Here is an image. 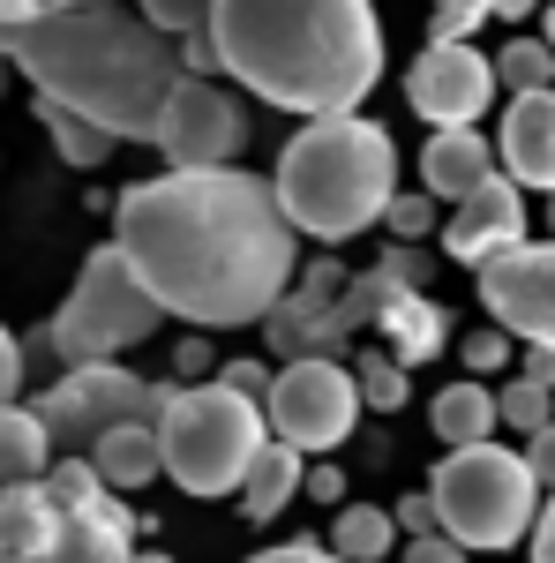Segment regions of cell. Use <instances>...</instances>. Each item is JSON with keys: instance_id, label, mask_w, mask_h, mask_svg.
Returning a JSON list of instances; mask_svg holds the SVG:
<instances>
[{"instance_id": "1", "label": "cell", "mask_w": 555, "mask_h": 563, "mask_svg": "<svg viewBox=\"0 0 555 563\" xmlns=\"http://www.w3.org/2000/svg\"><path fill=\"white\" fill-rule=\"evenodd\" d=\"M113 241L151 286V301L188 331L270 323L293 294L300 233L278 188L248 166L225 174H151L113 196Z\"/></svg>"}, {"instance_id": "2", "label": "cell", "mask_w": 555, "mask_h": 563, "mask_svg": "<svg viewBox=\"0 0 555 563\" xmlns=\"http://www.w3.org/2000/svg\"><path fill=\"white\" fill-rule=\"evenodd\" d=\"M211 45L248 98L300 121L360 113V98L384 84L376 0H218Z\"/></svg>"}, {"instance_id": "3", "label": "cell", "mask_w": 555, "mask_h": 563, "mask_svg": "<svg viewBox=\"0 0 555 563\" xmlns=\"http://www.w3.org/2000/svg\"><path fill=\"white\" fill-rule=\"evenodd\" d=\"M0 60L31 76L38 98L98 121L113 143H158L166 98L180 90V53L121 0H76L45 23L0 31Z\"/></svg>"}, {"instance_id": "4", "label": "cell", "mask_w": 555, "mask_h": 563, "mask_svg": "<svg viewBox=\"0 0 555 563\" xmlns=\"http://www.w3.org/2000/svg\"><path fill=\"white\" fill-rule=\"evenodd\" d=\"M278 211L293 218L308 241H360L368 225H384L398 203V143L368 113L338 121H300L278 151Z\"/></svg>"}, {"instance_id": "5", "label": "cell", "mask_w": 555, "mask_h": 563, "mask_svg": "<svg viewBox=\"0 0 555 563\" xmlns=\"http://www.w3.org/2000/svg\"><path fill=\"white\" fill-rule=\"evenodd\" d=\"M270 443L263 406L233 398L218 384H173L166 413H158V451H166V481L188 496H241L248 466Z\"/></svg>"}, {"instance_id": "6", "label": "cell", "mask_w": 555, "mask_h": 563, "mask_svg": "<svg viewBox=\"0 0 555 563\" xmlns=\"http://www.w3.org/2000/svg\"><path fill=\"white\" fill-rule=\"evenodd\" d=\"M428 496H435V519L443 533L458 541V549H480V556H496V549H518V541H533V526H541V481L525 466V451H503V443H473V451H451L435 481H428Z\"/></svg>"}, {"instance_id": "7", "label": "cell", "mask_w": 555, "mask_h": 563, "mask_svg": "<svg viewBox=\"0 0 555 563\" xmlns=\"http://www.w3.org/2000/svg\"><path fill=\"white\" fill-rule=\"evenodd\" d=\"M158 323H166V308L151 301V286L135 278V263L121 256V241H106V249L84 256L68 301L53 308L45 346H53L60 368H90V361H121L129 346H143Z\"/></svg>"}, {"instance_id": "8", "label": "cell", "mask_w": 555, "mask_h": 563, "mask_svg": "<svg viewBox=\"0 0 555 563\" xmlns=\"http://www.w3.org/2000/svg\"><path fill=\"white\" fill-rule=\"evenodd\" d=\"M166 398H173V384H143L121 361H90V368H60V384L38 390V421L53 435V451L90 459L106 435L129 429V421H151L158 429Z\"/></svg>"}, {"instance_id": "9", "label": "cell", "mask_w": 555, "mask_h": 563, "mask_svg": "<svg viewBox=\"0 0 555 563\" xmlns=\"http://www.w3.org/2000/svg\"><path fill=\"white\" fill-rule=\"evenodd\" d=\"M270 435L300 451V459H331L353 421H360V376L353 361H286L278 384H270V406H263Z\"/></svg>"}, {"instance_id": "10", "label": "cell", "mask_w": 555, "mask_h": 563, "mask_svg": "<svg viewBox=\"0 0 555 563\" xmlns=\"http://www.w3.org/2000/svg\"><path fill=\"white\" fill-rule=\"evenodd\" d=\"M158 151H166L173 174H225V166H241V151H248L241 98L203 84V76H180V90L166 98V121H158Z\"/></svg>"}, {"instance_id": "11", "label": "cell", "mask_w": 555, "mask_h": 563, "mask_svg": "<svg viewBox=\"0 0 555 563\" xmlns=\"http://www.w3.org/2000/svg\"><path fill=\"white\" fill-rule=\"evenodd\" d=\"M496 60L480 53V45H421V60L406 68V106L421 113L428 129H473L488 106H496Z\"/></svg>"}, {"instance_id": "12", "label": "cell", "mask_w": 555, "mask_h": 563, "mask_svg": "<svg viewBox=\"0 0 555 563\" xmlns=\"http://www.w3.org/2000/svg\"><path fill=\"white\" fill-rule=\"evenodd\" d=\"M473 278H480V308H488L496 331L555 353V241H525Z\"/></svg>"}, {"instance_id": "13", "label": "cell", "mask_w": 555, "mask_h": 563, "mask_svg": "<svg viewBox=\"0 0 555 563\" xmlns=\"http://www.w3.org/2000/svg\"><path fill=\"white\" fill-rule=\"evenodd\" d=\"M511 249H525V188L511 174H496L480 196H466L458 211L443 218V256L466 263V271H488Z\"/></svg>"}, {"instance_id": "14", "label": "cell", "mask_w": 555, "mask_h": 563, "mask_svg": "<svg viewBox=\"0 0 555 563\" xmlns=\"http://www.w3.org/2000/svg\"><path fill=\"white\" fill-rule=\"evenodd\" d=\"M135 533H143V519L106 488L76 511H60V533H53L45 563H135Z\"/></svg>"}, {"instance_id": "15", "label": "cell", "mask_w": 555, "mask_h": 563, "mask_svg": "<svg viewBox=\"0 0 555 563\" xmlns=\"http://www.w3.org/2000/svg\"><path fill=\"white\" fill-rule=\"evenodd\" d=\"M496 158H503V174H511L518 188L555 196V90H533V98H511V106H503Z\"/></svg>"}, {"instance_id": "16", "label": "cell", "mask_w": 555, "mask_h": 563, "mask_svg": "<svg viewBox=\"0 0 555 563\" xmlns=\"http://www.w3.org/2000/svg\"><path fill=\"white\" fill-rule=\"evenodd\" d=\"M496 174H503V158L488 151L480 129H443V135L421 143V188L435 203H466V196H480Z\"/></svg>"}, {"instance_id": "17", "label": "cell", "mask_w": 555, "mask_h": 563, "mask_svg": "<svg viewBox=\"0 0 555 563\" xmlns=\"http://www.w3.org/2000/svg\"><path fill=\"white\" fill-rule=\"evenodd\" d=\"M428 429L443 435L451 451L496 443V429H503V406H496L488 376H458V384H443V390H435V398H428Z\"/></svg>"}, {"instance_id": "18", "label": "cell", "mask_w": 555, "mask_h": 563, "mask_svg": "<svg viewBox=\"0 0 555 563\" xmlns=\"http://www.w3.org/2000/svg\"><path fill=\"white\" fill-rule=\"evenodd\" d=\"M376 331H384V353H398L406 368H421V361H435L443 353V339H451V316L428 301V294H413V286H390L384 316H376Z\"/></svg>"}, {"instance_id": "19", "label": "cell", "mask_w": 555, "mask_h": 563, "mask_svg": "<svg viewBox=\"0 0 555 563\" xmlns=\"http://www.w3.org/2000/svg\"><path fill=\"white\" fill-rule=\"evenodd\" d=\"M300 488H308V459H300V451H286V443L270 435V443H263V459L248 466V481H241V519H248V526H270L300 496Z\"/></svg>"}, {"instance_id": "20", "label": "cell", "mask_w": 555, "mask_h": 563, "mask_svg": "<svg viewBox=\"0 0 555 563\" xmlns=\"http://www.w3.org/2000/svg\"><path fill=\"white\" fill-rule=\"evenodd\" d=\"M90 466H98V481L121 496V488H151V481L166 474V451H158V429L151 421H129V429H113L98 451H90Z\"/></svg>"}, {"instance_id": "21", "label": "cell", "mask_w": 555, "mask_h": 563, "mask_svg": "<svg viewBox=\"0 0 555 563\" xmlns=\"http://www.w3.org/2000/svg\"><path fill=\"white\" fill-rule=\"evenodd\" d=\"M45 474H53V435H45L38 406H0V488Z\"/></svg>"}, {"instance_id": "22", "label": "cell", "mask_w": 555, "mask_h": 563, "mask_svg": "<svg viewBox=\"0 0 555 563\" xmlns=\"http://www.w3.org/2000/svg\"><path fill=\"white\" fill-rule=\"evenodd\" d=\"M406 541H398V519L376 511V504H345L338 519H331V556L338 563H384L398 556Z\"/></svg>"}, {"instance_id": "23", "label": "cell", "mask_w": 555, "mask_h": 563, "mask_svg": "<svg viewBox=\"0 0 555 563\" xmlns=\"http://www.w3.org/2000/svg\"><path fill=\"white\" fill-rule=\"evenodd\" d=\"M38 129L53 135V151H60L76 174H90V166L113 158V135L98 129V121H84V113H68V106H53V98H38Z\"/></svg>"}, {"instance_id": "24", "label": "cell", "mask_w": 555, "mask_h": 563, "mask_svg": "<svg viewBox=\"0 0 555 563\" xmlns=\"http://www.w3.org/2000/svg\"><path fill=\"white\" fill-rule=\"evenodd\" d=\"M496 76L511 98H533V90H555V45L548 38H511L496 53Z\"/></svg>"}, {"instance_id": "25", "label": "cell", "mask_w": 555, "mask_h": 563, "mask_svg": "<svg viewBox=\"0 0 555 563\" xmlns=\"http://www.w3.org/2000/svg\"><path fill=\"white\" fill-rule=\"evenodd\" d=\"M353 376H360V406H376V413H398L406 398H413V376H406V361L384 346H368L353 361Z\"/></svg>"}, {"instance_id": "26", "label": "cell", "mask_w": 555, "mask_h": 563, "mask_svg": "<svg viewBox=\"0 0 555 563\" xmlns=\"http://www.w3.org/2000/svg\"><path fill=\"white\" fill-rule=\"evenodd\" d=\"M496 406H503V429H518L525 443H533L541 429H555V390L533 384V376H511V384L496 390Z\"/></svg>"}, {"instance_id": "27", "label": "cell", "mask_w": 555, "mask_h": 563, "mask_svg": "<svg viewBox=\"0 0 555 563\" xmlns=\"http://www.w3.org/2000/svg\"><path fill=\"white\" fill-rule=\"evenodd\" d=\"M211 8L218 0H135V15H143L158 38H196V31H211Z\"/></svg>"}, {"instance_id": "28", "label": "cell", "mask_w": 555, "mask_h": 563, "mask_svg": "<svg viewBox=\"0 0 555 563\" xmlns=\"http://www.w3.org/2000/svg\"><path fill=\"white\" fill-rule=\"evenodd\" d=\"M390 241H406V249H421V241H443V225H435V196L428 188H398V203H390Z\"/></svg>"}, {"instance_id": "29", "label": "cell", "mask_w": 555, "mask_h": 563, "mask_svg": "<svg viewBox=\"0 0 555 563\" xmlns=\"http://www.w3.org/2000/svg\"><path fill=\"white\" fill-rule=\"evenodd\" d=\"M480 23H488V0H435V15H428V45H473Z\"/></svg>"}, {"instance_id": "30", "label": "cell", "mask_w": 555, "mask_h": 563, "mask_svg": "<svg viewBox=\"0 0 555 563\" xmlns=\"http://www.w3.org/2000/svg\"><path fill=\"white\" fill-rule=\"evenodd\" d=\"M218 384L233 390V398H248V406H270L278 368H270V361H218Z\"/></svg>"}, {"instance_id": "31", "label": "cell", "mask_w": 555, "mask_h": 563, "mask_svg": "<svg viewBox=\"0 0 555 563\" xmlns=\"http://www.w3.org/2000/svg\"><path fill=\"white\" fill-rule=\"evenodd\" d=\"M458 361H466V368H518L511 331H496V323H480V331H466V339H458Z\"/></svg>"}, {"instance_id": "32", "label": "cell", "mask_w": 555, "mask_h": 563, "mask_svg": "<svg viewBox=\"0 0 555 563\" xmlns=\"http://www.w3.org/2000/svg\"><path fill=\"white\" fill-rule=\"evenodd\" d=\"M211 376H218L211 339H203V331H188V339L173 346V384H211Z\"/></svg>"}, {"instance_id": "33", "label": "cell", "mask_w": 555, "mask_h": 563, "mask_svg": "<svg viewBox=\"0 0 555 563\" xmlns=\"http://www.w3.org/2000/svg\"><path fill=\"white\" fill-rule=\"evenodd\" d=\"M390 519H398V533H406V541H428V533H443V519H435V496H428V488H413V496H406Z\"/></svg>"}, {"instance_id": "34", "label": "cell", "mask_w": 555, "mask_h": 563, "mask_svg": "<svg viewBox=\"0 0 555 563\" xmlns=\"http://www.w3.org/2000/svg\"><path fill=\"white\" fill-rule=\"evenodd\" d=\"M376 271H390L398 286H413V294H428V249H406V241H390Z\"/></svg>"}, {"instance_id": "35", "label": "cell", "mask_w": 555, "mask_h": 563, "mask_svg": "<svg viewBox=\"0 0 555 563\" xmlns=\"http://www.w3.org/2000/svg\"><path fill=\"white\" fill-rule=\"evenodd\" d=\"M23 361H31V353H23V339L0 323V406H15V390H23Z\"/></svg>"}, {"instance_id": "36", "label": "cell", "mask_w": 555, "mask_h": 563, "mask_svg": "<svg viewBox=\"0 0 555 563\" xmlns=\"http://www.w3.org/2000/svg\"><path fill=\"white\" fill-rule=\"evenodd\" d=\"M248 563H338V556H331V541H308L300 533V541H278V549H256Z\"/></svg>"}, {"instance_id": "37", "label": "cell", "mask_w": 555, "mask_h": 563, "mask_svg": "<svg viewBox=\"0 0 555 563\" xmlns=\"http://www.w3.org/2000/svg\"><path fill=\"white\" fill-rule=\"evenodd\" d=\"M398 563H473V556L451 541V533H428V541H406V549H398Z\"/></svg>"}, {"instance_id": "38", "label": "cell", "mask_w": 555, "mask_h": 563, "mask_svg": "<svg viewBox=\"0 0 555 563\" xmlns=\"http://www.w3.org/2000/svg\"><path fill=\"white\" fill-rule=\"evenodd\" d=\"M308 504H331V511H345V474L331 466V459H315V466H308Z\"/></svg>"}, {"instance_id": "39", "label": "cell", "mask_w": 555, "mask_h": 563, "mask_svg": "<svg viewBox=\"0 0 555 563\" xmlns=\"http://www.w3.org/2000/svg\"><path fill=\"white\" fill-rule=\"evenodd\" d=\"M60 8H76V0H0V31H23V23H45V15H60Z\"/></svg>"}, {"instance_id": "40", "label": "cell", "mask_w": 555, "mask_h": 563, "mask_svg": "<svg viewBox=\"0 0 555 563\" xmlns=\"http://www.w3.org/2000/svg\"><path fill=\"white\" fill-rule=\"evenodd\" d=\"M525 466H533V481L555 496V429H541L533 443H525Z\"/></svg>"}, {"instance_id": "41", "label": "cell", "mask_w": 555, "mask_h": 563, "mask_svg": "<svg viewBox=\"0 0 555 563\" xmlns=\"http://www.w3.org/2000/svg\"><path fill=\"white\" fill-rule=\"evenodd\" d=\"M518 376H533V384L555 390V353L548 346H525V353H518Z\"/></svg>"}, {"instance_id": "42", "label": "cell", "mask_w": 555, "mask_h": 563, "mask_svg": "<svg viewBox=\"0 0 555 563\" xmlns=\"http://www.w3.org/2000/svg\"><path fill=\"white\" fill-rule=\"evenodd\" d=\"M533 563H555V496L541 504V526H533Z\"/></svg>"}, {"instance_id": "43", "label": "cell", "mask_w": 555, "mask_h": 563, "mask_svg": "<svg viewBox=\"0 0 555 563\" xmlns=\"http://www.w3.org/2000/svg\"><path fill=\"white\" fill-rule=\"evenodd\" d=\"M488 15H503V23H525V15H541V0H488Z\"/></svg>"}, {"instance_id": "44", "label": "cell", "mask_w": 555, "mask_h": 563, "mask_svg": "<svg viewBox=\"0 0 555 563\" xmlns=\"http://www.w3.org/2000/svg\"><path fill=\"white\" fill-rule=\"evenodd\" d=\"M0 563H38V556H23V549H15V541L0 533Z\"/></svg>"}, {"instance_id": "45", "label": "cell", "mask_w": 555, "mask_h": 563, "mask_svg": "<svg viewBox=\"0 0 555 563\" xmlns=\"http://www.w3.org/2000/svg\"><path fill=\"white\" fill-rule=\"evenodd\" d=\"M135 563H173V556L166 549H135Z\"/></svg>"}, {"instance_id": "46", "label": "cell", "mask_w": 555, "mask_h": 563, "mask_svg": "<svg viewBox=\"0 0 555 563\" xmlns=\"http://www.w3.org/2000/svg\"><path fill=\"white\" fill-rule=\"evenodd\" d=\"M541 15H548V45H555V0H548V8H541Z\"/></svg>"}, {"instance_id": "47", "label": "cell", "mask_w": 555, "mask_h": 563, "mask_svg": "<svg viewBox=\"0 0 555 563\" xmlns=\"http://www.w3.org/2000/svg\"><path fill=\"white\" fill-rule=\"evenodd\" d=\"M8 76H15V68H8V60H0V98H8Z\"/></svg>"}, {"instance_id": "48", "label": "cell", "mask_w": 555, "mask_h": 563, "mask_svg": "<svg viewBox=\"0 0 555 563\" xmlns=\"http://www.w3.org/2000/svg\"><path fill=\"white\" fill-rule=\"evenodd\" d=\"M548 241H555V196H548Z\"/></svg>"}]
</instances>
